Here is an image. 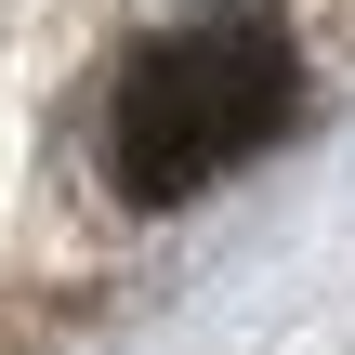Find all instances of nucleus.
<instances>
[{"instance_id":"nucleus-1","label":"nucleus","mask_w":355,"mask_h":355,"mask_svg":"<svg viewBox=\"0 0 355 355\" xmlns=\"http://www.w3.org/2000/svg\"><path fill=\"white\" fill-rule=\"evenodd\" d=\"M290 105H303V66H290L277 26L145 40V53L119 66V92H105V171H119V198L171 211V198H198L211 171L263 158V145L290 132Z\"/></svg>"}]
</instances>
